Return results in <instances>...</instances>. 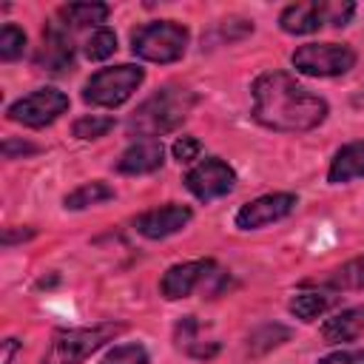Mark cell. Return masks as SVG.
Segmentation results:
<instances>
[{"mask_svg": "<svg viewBox=\"0 0 364 364\" xmlns=\"http://www.w3.org/2000/svg\"><path fill=\"white\" fill-rule=\"evenodd\" d=\"M253 119L270 131L301 134L327 119V102L296 82L287 71H264L253 88Z\"/></svg>", "mask_w": 364, "mask_h": 364, "instance_id": "obj_1", "label": "cell"}, {"mask_svg": "<svg viewBox=\"0 0 364 364\" xmlns=\"http://www.w3.org/2000/svg\"><path fill=\"white\" fill-rule=\"evenodd\" d=\"M196 94L182 88V85H165L156 88L136 111L128 117V136L139 139H159L162 134L176 131L193 111Z\"/></svg>", "mask_w": 364, "mask_h": 364, "instance_id": "obj_2", "label": "cell"}, {"mask_svg": "<svg viewBox=\"0 0 364 364\" xmlns=\"http://www.w3.org/2000/svg\"><path fill=\"white\" fill-rule=\"evenodd\" d=\"M188 28L176 20H154L131 34V51L148 63H176L188 48Z\"/></svg>", "mask_w": 364, "mask_h": 364, "instance_id": "obj_3", "label": "cell"}, {"mask_svg": "<svg viewBox=\"0 0 364 364\" xmlns=\"http://www.w3.org/2000/svg\"><path fill=\"white\" fill-rule=\"evenodd\" d=\"M125 327L114 324V321H102L94 327H71V330H60L51 341L48 350V364H80L85 361L91 353H97L105 341L117 338Z\"/></svg>", "mask_w": 364, "mask_h": 364, "instance_id": "obj_4", "label": "cell"}, {"mask_svg": "<svg viewBox=\"0 0 364 364\" xmlns=\"http://www.w3.org/2000/svg\"><path fill=\"white\" fill-rule=\"evenodd\" d=\"M142 80H145V71L139 65L125 63L114 68H100L82 85V100L97 108H117L142 85Z\"/></svg>", "mask_w": 364, "mask_h": 364, "instance_id": "obj_5", "label": "cell"}, {"mask_svg": "<svg viewBox=\"0 0 364 364\" xmlns=\"http://www.w3.org/2000/svg\"><path fill=\"white\" fill-rule=\"evenodd\" d=\"M290 63L307 77H341L355 65V51L341 43H307L293 51Z\"/></svg>", "mask_w": 364, "mask_h": 364, "instance_id": "obj_6", "label": "cell"}, {"mask_svg": "<svg viewBox=\"0 0 364 364\" xmlns=\"http://www.w3.org/2000/svg\"><path fill=\"white\" fill-rule=\"evenodd\" d=\"M353 11V3H293L279 14V26L287 34H313L324 23L347 26Z\"/></svg>", "mask_w": 364, "mask_h": 364, "instance_id": "obj_7", "label": "cell"}, {"mask_svg": "<svg viewBox=\"0 0 364 364\" xmlns=\"http://www.w3.org/2000/svg\"><path fill=\"white\" fill-rule=\"evenodd\" d=\"M68 111V97L57 88H37L20 100H14L6 108V117L11 122H20L26 128H46L51 125L57 117H63Z\"/></svg>", "mask_w": 364, "mask_h": 364, "instance_id": "obj_8", "label": "cell"}, {"mask_svg": "<svg viewBox=\"0 0 364 364\" xmlns=\"http://www.w3.org/2000/svg\"><path fill=\"white\" fill-rule=\"evenodd\" d=\"M233 185H236V173L219 156H208V159H202L196 168H191L185 173V188L199 202H213V199L230 193Z\"/></svg>", "mask_w": 364, "mask_h": 364, "instance_id": "obj_9", "label": "cell"}, {"mask_svg": "<svg viewBox=\"0 0 364 364\" xmlns=\"http://www.w3.org/2000/svg\"><path fill=\"white\" fill-rule=\"evenodd\" d=\"M299 199L296 193H264L247 205H242L236 210V228L239 230H259V228H267L284 216H290L296 210Z\"/></svg>", "mask_w": 364, "mask_h": 364, "instance_id": "obj_10", "label": "cell"}, {"mask_svg": "<svg viewBox=\"0 0 364 364\" xmlns=\"http://www.w3.org/2000/svg\"><path fill=\"white\" fill-rule=\"evenodd\" d=\"M191 219H193V210L188 205L171 202V205H159V208H151V210L139 213L134 228L145 239H165V236L179 233Z\"/></svg>", "mask_w": 364, "mask_h": 364, "instance_id": "obj_11", "label": "cell"}, {"mask_svg": "<svg viewBox=\"0 0 364 364\" xmlns=\"http://www.w3.org/2000/svg\"><path fill=\"white\" fill-rule=\"evenodd\" d=\"M213 267H216L213 259H196V262L173 264V267L165 270V276H162V282H159V293H162L168 301L185 299V296H191V293L210 276Z\"/></svg>", "mask_w": 364, "mask_h": 364, "instance_id": "obj_12", "label": "cell"}, {"mask_svg": "<svg viewBox=\"0 0 364 364\" xmlns=\"http://www.w3.org/2000/svg\"><path fill=\"white\" fill-rule=\"evenodd\" d=\"M74 63L71 31L63 23H48L43 31V48L37 54V65L46 71H65Z\"/></svg>", "mask_w": 364, "mask_h": 364, "instance_id": "obj_13", "label": "cell"}, {"mask_svg": "<svg viewBox=\"0 0 364 364\" xmlns=\"http://www.w3.org/2000/svg\"><path fill=\"white\" fill-rule=\"evenodd\" d=\"M162 162H165L162 139H136L119 154L117 171L128 176H139V173H154L156 168H162Z\"/></svg>", "mask_w": 364, "mask_h": 364, "instance_id": "obj_14", "label": "cell"}, {"mask_svg": "<svg viewBox=\"0 0 364 364\" xmlns=\"http://www.w3.org/2000/svg\"><path fill=\"white\" fill-rule=\"evenodd\" d=\"M358 176H364V139L347 142L344 148L336 151L330 171H327V182L344 185V182H353Z\"/></svg>", "mask_w": 364, "mask_h": 364, "instance_id": "obj_15", "label": "cell"}, {"mask_svg": "<svg viewBox=\"0 0 364 364\" xmlns=\"http://www.w3.org/2000/svg\"><path fill=\"white\" fill-rule=\"evenodd\" d=\"M364 333V304L358 307H347L341 313H336L333 318H327L321 324V336L327 344H341V341H353Z\"/></svg>", "mask_w": 364, "mask_h": 364, "instance_id": "obj_16", "label": "cell"}, {"mask_svg": "<svg viewBox=\"0 0 364 364\" xmlns=\"http://www.w3.org/2000/svg\"><path fill=\"white\" fill-rule=\"evenodd\" d=\"M108 6L105 3H65L60 6V20L63 26H71V28H82V26H100L105 23L108 17Z\"/></svg>", "mask_w": 364, "mask_h": 364, "instance_id": "obj_17", "label": "cell"}, {"mask_svg": "<svg viewBox=\"0 0 364 364\" xmlns=\"http://www.w3.org/2000/svg\"><path fill=\"white\" fill-rule=\"evenodd\" d=\"M108 199H114V188L102 179H94V182H85V185L74 188L63 199V205L68 210H82V208H91V205H100V202H108Z\"/></svg>", "mask_w": 364, "mask_h": 364, "instance_id": "obj_18", "label": "cell"}, {"mask_svg": "<svg viewBox=\"0 0 364 364\" xmlns=\"http://www.w3.org/2000/svg\"><path fill=\"white\" fill-rule=\"evenodd\" d=\"M330 290H364V256H355L336 267L327 279Z\"/></svg>", "mask_w": 364, "mask_h": 364, "instance_id": "obj_19", "label": "cell"}, {"mask_svg": "<svg viewBox=\"0 0 364 364\" xmlns=\"http://www.w3.org/2000/svg\"><path fill=\"white\" fill-rule=\"evenodd\" d=\"M287 307H290V313H293L296 318L313 321V318H318V316L330 307V296H324V293H299V296L290 299Z\"/></svg>", "mask_w": 364, "mask_h": 364, "instance_id": "obj_20", "label": "cell"}, {"mask_svg": "<svg viewBox=\"0 0 364 364\" xmlns=\"http://www.w3.org/2000/svg\"><path fill=\"white\" fill-rule=\"evenodd\" d=\"M114 128V117H102V114H85L80 119H74L71 134L77 139H100Z\"/></svg>", "mask_w": 364, "mask_h": 364, "instance_id": "obj_21", "label": "cell"}, {"mask_svg": "<svg viewBox=\"0 0 364 364\" xmlns=\"http://www.w3.org/2000/svg\"><path fill=\"white\" fill-rule=\"evenodd\" d=\"M117 51V34L105 26H100L88 40H85V57L100 63V60H108L111 54Z\"/></svg>", "mask_w": 364, "mask_h": 364, "instance_id": "obj_22", "label": "cell"}, {"mask_svg": "<svg viewBox=\"0 0 364 364\" xmlns=\"http://www.w3.org/2000/svg\"><path fill=\"white\" fill-rule=\"evenodd\" d=\"M23 51H26V31L11 26V23H6L3 31H0V57L6 63H11V60L23 57Z\"/></svg>", "mask_w": 364, "mask_h": 364, "instance_id": "obj_23", "label": "cell"}, {"mask_svg": "<svg viewBox=\"0 0 364 364\" xmlns=\"http://www.w3.org/2000/svg\"><path fill=\"white\" fill-rule=\"evenodd\" d=\"M102 364H148V350L142 344H117Z\"/></svg>", "mask_w": 364, "mask_h": 364, "instance_id": "obj_24", "label": "cell"}, {"mask_svg": "<svg viewBox=\"0 0 364 364\" xmlns=\"http://www.w3.org/2000/svg\"><path fill=\"white\" fill-rule=\"evenodd\" d=\"M171 154H173L176 162H193V159H199V154H202V142H199L196 136H191V134L176 136V142L171 145Z\"/></svg>", "mask_w": 364, "mask_h": 364, "instance_id": "obj_25", "label": "cell"}, {"mask_svg": "<svg viewBox=\"0 0 364 364\" xmlns=\"http://www.w3.org/2000/svg\"><path fill=\"white\" fill-rule=\"evenodd\" d=\"M316 364H364V350H336Z\"/></svg>", "mask_w": 364, "mask_h": 364, "instance_id": "obj_26", "label": "cell"}, {"mask_svg": "<svg viewBox=\"0 0 364 364\" xmlns=\"http://www.w3.org/2000/svg\"><path fill=\"white\" fill-rule=\"evenodd\" d=\"M34 151H37V145L20 142V139H11V136L3 142V156H6V159H14L17 154H34Z\"/></svg>", "mask_w": 364, "mask_h": 364, "instance_id": "obj_27", "label": "cell"}, {"mask_svg": "<svg viewBox=\"0 0 364 364\" xmlns=\"http://www.w3.org/2000/svg\"><path fill=\"white\" fill-rule=\"evenodd\" d=\"M20 350V341L17 338H6L3 341V355H0V364H11V358H14V353Z\"/></svg>", "mask_w": 364, "mask_h": 364, "instance_id": "obj_28", "label": "cell"}, {"mask_svg": "<svg viewBox=\"0 0 364 364\" xmlns=\"http://www.w3.org/2000/svg\"><path fill=\"white\" fill-rule=\"evenodd\" d=\"M31 236H34L31 228H26V230H20V233H14L11 228H6V233H3V245H14L17 239H31Z\"/></svg>", "mask_w": 364, "mask_h": 364, "instance_id": "obj_29", "label": "cell"}]
</instances>
